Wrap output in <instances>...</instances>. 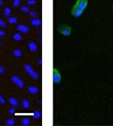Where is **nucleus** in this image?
<instances>
[{"mask_svg":"<svg viewBox=\"0 0 113 126\" xmlns=\"http://www.w3.org/2000/svg\"><path fill=\"white\" fill-rule=\"evenodd\" d=\"M3 14H4L5 16H6V17H9V16H10V15L12 14L11 9H10L9 7H8V6L5 7L4 9H3Z\"/></svg>","mask_w":113,"mask_h":126,"instance_id":"dca6fc26","label":"nucleus"},{"mask_svg":"<svg viewBox=\"0 0 113 126\" xmlns=\"http://www.w3.org/2000/svg\"><path fill=\"white\" fill-rule=\"evenodd\" d=\"M38 64L39 65H42V58H40L38 61Z\"/></svg>","mask_w":113,"mask_h":126,"instance_id":"c756f323","label":"nucleus"},{"mask_svg":"<svg viewBox=\"0 0 113 126\" xmlns=\"http://www.w3.org/2000/svg\"><path fill=\"white\" fill-rule=\"evenodd\" d=\"M5 124H6V125H7V126H13L16 124V121L13 118H9L6 120Z\"/></svg>","mask_w":113,"mask_h":126,"instance_id":"a211bd4d","label":"nucleus"},{"mask_svg":"<svg viewBox=\"0 0 113 126\" xmlns=\"http://www.w3.org/2000/svg\"><path fill=\"white\" fill-rule=\"evenodd\" d=\"M83 13H84V10L81 9L76 5H74V7L72 8V10H71V15L75 18L80 17V16L83 14Z\"/></svg>","mask_w":113,"mask_h":126,"instance_id":"39448f33","label":"nucleus"},{"mask_svg":"<svg viewBox=\"0 0 113 126\" xmlns=\"http://www.w3.org/2000/svg\"><path fill=\"white\" fill-rule=\"evenodd\" d=\"M20 2H21V0H13V6L15 9L18 8L19 6V5H20Z\"/></svg>","mask_w":113,"mask_h":126,"instance_id":"4be33fe9","label":"nucleus"},{"mask_svg":"<svg viewBox=\"0 0 113 126\" xmlns=\"http://www.w3.org/2000/svg\"><path fill=\"white\" fill-rule=\"evenodd\" d=\"M6 31H4L3 30H0V36L1 37H3V36H6Z\"/></svg>","mask_w":113,"mask_h":126,"instance_id":"bb28decb","label":"nucleus"},{"mask_svg":"<svg viewBox=\"0 0 113 126\" xmlns=\"http://www.w3.org/2000/svg\"><path fill=\"white\" fill-rule=\"evenodd\" d=\"M4 104H6V100H5V98L0 94V105H4Z\"/></svg>","mask_w":113,"mask_h":126,"instance_id":"a878e982","label":"nucleus"},{"mask_svg":"<svg viewBox=\"0 0 113 126\" xmlns=\"http://www.w3.org/2000/svg\"><path fill=\"white\" fill-rule=\"evenodd\" d=\"M9 114H12V115H13V114L16 113V109H15V107H12L11 108H9Z\"/></svg>","mask_w":113,"mask_h":126,"instance_id":"b1692460","label":"nucleus"},{"mask_svg":"<svg viewBox=\"0 0 113 126\" xmlns=\"http://www.w3.org/2000/svg\"><path fill=\"white\" fill-rule=\"evenodd\" d=\"M13 39L15 41H20V40H22L23 36H22V35H21V33H19V32H15L13 36Z\"/></svg>","mask_w":113,"mask_h":126,"instance_id":"f3484780","label":"nucleus"},{"mask_svg":"<svg viewBox=\"0 0 113 126\" xmlns=\"http://www.w3.org/2000/svg\"><path fill=\"white\" fill-rule=\"evenodd\" d=\"M31 121L29 118H23L21 119V125L23 126H29L30 125Z\"/></svg>","mask_w":113,"mask_h":126,"instance_id":"ddd939ff","label":"nucleus"},{"mask_svg":"<svg viewBox=\"0 0 113 126\" xmlns=\"http://www.w3.org/2000/svg\"><path fill=\"white\" fill-rule=\"evenodd\" d=\"M23 68L26 70V72L28 74V75L31 78H33L34 80H38L40 78L39 74L34 70L33 67L30 63H26L23 65Z\"/></svg>","mask_w":113,"mask_h":126,"instance_id":"f257e3e1","label":"nucleus"},{"mask_svg":"<svg viewBox=\"0 0 113 126\" xmlns=\"http://www.w3.org/2000/svg\"><path fill=\"white\" fill-rule=\"evenodd\" d=\"M0 47H1V43H0Z\"/></svg>","mask_w":113,"mask_h":126,"instance_id":"7c9ffc66","label":"nucleus"},{"mask_svg":"<svg viewBox=\"0 0 113 126\" xmlns=\"http://www.w3.org/2000/svg\"><path fill=\"white\" fill-rule=\"evenodd\" d=\"M16 30L23 33H28L30 32V28L29 26H27L26 25H23V24H19L16 26Z\"/></svg>","mask_w":113,"mask_h":126,"instance_id":"0eeeda50","label":"nucleus"},{"mask_svg":"<svg viewBox=\"0 0 113 126\" xmlns=\"http://www.w3.org/2000/svg\"><path fill=\"white\" fill-rule=\"evenodd\" d=\"M88 0H78L76 5L78 7H79L81 9L84 10L88 6Z\"/></svg>","mask_w":113,"mask_h":126,"instance_id":"423d86ee","label":"nucleus"},{"mask_svg":"<svg viewBox=\"0 0 113 126\" xmlns=\"http://www.w3.org/2000/svg\"><path fill=\"white\" fill-rule=\"evenodd\" d=\"M30 23H31L32 26H34V27H38V26H41L42 20L40 19H38V18H34V19H33L30 21Z\"/></svg>","mask_w":113,"mask_h":126,"instance_id":"9d476101","label":"nucleus"},{"mask_svg":"<svg viewBox=\"0 0 113 126\" xmlns=\"http://www.w3.org/2000/svg\"><path fill=\"white\" fill-rule=\"evenodd\" d=\"M8 23L11 25L16 24L18 23V19L16 16H9L8 17Z\"/></svg>","mask_w":113,"mask_h":126,"instance_id":"4468645a","label":"nucleus"},{"mask_svg":"<svg viewBox=\"0 0 113 126\" xmlns=\"http://www.w3.org/2000/svg\"><path fill=\"white\" fill-rule=\"evenodd\" d=\"M13 54L16 58H20L23 56V52L20 49H15L13 52Z\"/></svg>","mask_w":113,"mask_h":126,"instance_id":"f8f14e48","label":"nucleus"},{"mask_svg":"<svg viewBox=\"0 0 113 126\" xmlns=\"http://www.w3.org/2000/svg\"><path fill=\"white\" fill-rule=\"evenodd\" d=\"M53 81L56 84H61V75L59 72V70L56 68L53 70Z\"/></svg>","mask_w":113,"mask_h":126,"instance_id":"20e7f679","label":"nucleus"},{"mask_svg":"<svg viewBox=\"0 0 113 126\" xmlns=\"http://www.w3.org/2000/svg\"><path fill=\"white\" fill-rule=\"evenodd\" d=\"M32 116H33L34 119H38L41 117V112L39 110H36L32 114Z\"/></svg>","mask_w":113,"mask_h":126,"instance_id":"6ab92c4d","label":"nucleus"},{"mask_svg":"<svg viewBox=\"0 0 113 126\" xmlns=\"http://www.w3.org/2000/svg\"><path fill=\"white\" fill-rule=\"evenodd\" d=\"M58 32L62 36H67L71 33V28L66 24H61L58 26Z\"/></svg>","mask_w":113,"mask_h":126,"instance_id":"f03ea898","label":"nucleus"},{"mask_svg":"<svg viewBox=\"0 0 113 126\" xmlns=\"http://www.w3.org/2000/svg\"><path fill=\"white\" fill-rule=\"evenodd\" d=\"M4 71H5V68L3 67H2V66H0V74H3Z\"/></svg>","mask_w":113,"mask_h":126,"instance_id":"cd10ccee","label":"nucleus"},{"mask_svg":"<svg viewBox=\"0 0 113 126\" xmlns=\"http://www.w3.org/2000/svg\"><path fill=\"white\" fill-rule=\"evenodd\" d=\"M28 15L30 16L31 18L34 19V18H36L37 17V16H38V13H37L36 11H34V10H30V12L28 13Z\"/></svg>","mask_w":113,"mask_h":126,"instance_id":"412c9836","label":"nucleus"},{"mask_svg":"<svg viewBox=\"0 0 113 126\" xmlns=\"http://www.w3.org/2000/svg\"><path fill=\"white\" fill-rule=\"evenodd\" d=\"M9 104L13 107H15V108L16 107H18L19 105V103L18 100L16 97H10L9 98Z\"/></svg>","mask_w":113,"mask_h":126,"instance_id":"9b49d317","label":"nucleus"},{"mask_svg":"<svg viewBox=\"0 0 113 126\" xmlns=\"http://www.w3.org/2000/svg\"><path fill=\"white\" fill-rule=\"evenodd\" d=\"M27 47H28V49L32 53H34V52H36L37 51V45L35 42H33V41H30L27 44Z\"/></svg>","mask_w":113,"mask_h":126,"instance_id":"6e6552de","label":"nucleus"},{"mask_svg":"<svg viewBox=\"0 0 113 126\" xmlns=\"http://www.w3.org/2000/svg\"><path fill=\"white\" fill-rule=\"evenodd\" d=\"M20 10H21V12L23 13H28L30 12V8L27 6V5H23L20 6Z\"/></svg>","mask_w":113,"mask_h":126,"instance_id":"aec40b11","label":"nucleus"},{"mask_svg":"<svg viewBox=\"0 0 113 126\" xmlns=\"http://www.w3.org/2000/svg\"><path fill=\"white\" fill-rule=\"evenodd\" d=\"M11 80H12V82L14 84L16 85L19 87V88H20V89H23V87H25V84H24L23 80L21 79L19 77H18L16 75L12 76L11 77Z\"/></svg>","mask_w":113,"mask_h":126,"instance_id":"7ed1b4c3","label":"nucleus"},{"mask_svg":"<svg viewBox=\"0 0 113 126\" xmlns=\"http://www.w3.org/2000/svg\"><path fill=\"white\" fill-rule=\"evenodd\" d=\"M27 91L31 94H36L39 92V88L35 86H30L27 87Z\"/></svg>","mask_w":113,"mask_h":126,"instance_id":"1a4fd4ad","label":"nucleus"},{"mask_svg":"<svg viewBox=\"0 0 113 126\" xmlns=\"http://www.w3.org/2000/svg\"><path fill=\"white\" fill-rule=\"evenodd\" d=\"M0 27H1V28H5V27H6V23L1 19H0Z\"/></svg>","mask_w":113,"mask_h":126,"instance_id":"393cba45","label":"nucleus"},{"mask_svg":"<svg viewBox=\"0 0 113 126\" xmlns=\"http://www.w3.org/2000/svg\"><path fill=\"white\" fill-rule=\"evenodd\" d=\"M4 4V2H3V0H0V7H2V5Z\"/></svg>","mask_w":113,"mask_h":126,"instance_id":"c85d7f7f","label":"nucleus"},{"mask_svg":"<svg viewBox=\"0 0 113 126\" xmlns=\"http://www.w3.org/2000/svg\"><path fill=\"white\" fill-rule=\"evenodd\" d=\"M36 0H26V4L29 6H33V5H35L36 4Z\"/></svg>","mask_w":113,"mask_h":126,"instance_id":"5701e85b","label":"nucleus"},{"mask_svg":"<svg viewBox=\"0 0 113 126\" xmlns=\"http://www.w3.org/2000/svg\"><path fill=\"white\" fill-rule=\"evenodd\" d=\"M22 106L24 109L26 110H27V109L30 108V101L28 99H23L22 101Z\"/></svg>","mask_w":113,"mask_h":126,"instance_id":"2eb2a0df","label":"nucleus"}]
</instances>
